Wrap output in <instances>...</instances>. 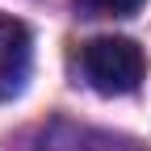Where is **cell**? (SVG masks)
<instances>
[{
  "mask_svg": "<svg viewBox=\"0 0 151 151\" xmlns=\"http://www.w3.org/2000/svg\"><path fill=\"white\" fill-rule=\"evenodd\" d=\"M80 67H84V80L105 92V97H126L143 84V46L134 38H92L80 50Z\"/></svg>",
  "mask_w": 151,
  "mask_h": 151,
  "instance_id": "obj_1",
  "label": "cell"
},
{
  "mask_svg": "<svg viewBox=\"0 0 151 151\" xmlns=\"http://www.w3.org/2000/svg\"><path fill=\"white\" fill-rule=\"evenodd\" d=\"M29 67H34V42L25 21L0 13V101H13L25 88Z\"/></svg>",
  "mask_w": 151,
  "mask_h": 151,
  "instance_id": "obj_2",
  "label": "cell"
},
{
  "mask_svg": "<svg viewBox=\"0 0 151 151\" xmlns=\"http://www.w3.org/2000/svg\"><path fill=\"white\" fill-rule=\"evenodd\" d=\"M88 17H130L143 9V0H76Z\"/></svg>",
  "mask_w": 151,
  "mask_h": 151,
  "instance_id": "obj_3",
  "label": "cell"
}]
</instances>
